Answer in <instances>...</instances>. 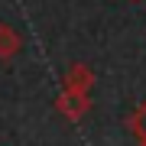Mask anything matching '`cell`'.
<instances>
[{
  "label": "cell",
  "mask_w": 146,
  "mask_h": 146,
  "mask_svg": "<svg viewBox=\"0 0 146 146\" xmlns=\"http://www.w3.org/2000/svg\"><path fill=\"white\" fill-rule=\"evenodd\" d=\"M58 110H62L65 117L78 120L84 110H88V94H84V91H68V88H65V94L58 98Z\"/></svg>",
  "instance_id": "6da1fadb"
},
{
  "label": "cell",
  "mask_w": 146,
  "mask_h": 146,
  "mask_svg": "<svg viewBox=\"0 0 146 146\" xmlns=\"http://www.w3.org/2000/svg\"><path fill=\"white\" fill-rule=\"evenodd\" d=\"M91 72L84 65H72V72H68V78H65V88L68 91H84L88 94V88H91Z\"/></svg>",
  "instance_id": "7a4b0ae2"
},
{
  "label": "cell",
  "mask_w": 146,
  "mask_h": 146,
  "mask_svg": "<svg viewBox=\"0 0 146 146\" xmlns=\"http://www.w3.org/2000/svg\"><path fill=\"white\" fill-rule=\"evenodd\" d=\"M20 36H16V33L7 26V23H0V58H10V55H16L20 52Z\"/></svg>",
  "instance_id": "3957f363"
},
{
  "label": "cell",
  "mask_w": 146,
  "mask_h": 146,
  "mask_svg": "<svg viewBox=\"0 0 146 146\" xmlns=\"http://www.w3.org/2000/svg\"><path fill=\"white\" fill-rule=\"evenodd\" d=\"M130 123H133L136 136H140V140H146V104H143V107H140V110L133 114V120H130Z\"/></svg>",
  "instance_id": "277c9868"
},
{
  "label": "cell",
  "mask_w": 146,
  "mask_h": 146,
  "mask_svg": "<svg viewBox=\"0 0 146 146\" xmlns=\"http://www.w3.org/2000/svg\"><path fill=\"white\" fill-rule=\"evenodd\" d=\"M143 146H146V140H143Z\"/></svg>",
  "instance_id": "5b68a950"
}]
</instances>
